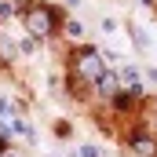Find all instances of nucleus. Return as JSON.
Wrapping results in <instances>:
<instances>
[{
    "label": "nucleus",
    "instance_id": "423d86ee",
    "mask_svg": "<svg viewBox=\"0 0 157 157\" xmlns=\"http://www.w3.org/2000/svg\"><path fill=\"white\" fill-rule=\"evenodd\" d=\"M132 102H135V95H132L128 88H124V91H113V110L124 113V110H132Z\"/></svg>",
    "mask_w": 157,
    "mask_h": 157
},
{
    "label": "nucleus",
    "instance_id": "9d476101",
    "mask_svg": "<svg viewBox=\"0 0 157 157\" xmlns=\"http://www.w3.org/2000/svg\"><path fill=\"white\" fill-rule=\"evenodd\" d=\"M11 4H15V7H18V11H29V7H33V4H37V0H11Z\"/></svg>",
    "mask_w": 157,
    "mask_h": 157
},
{
    "label": "nucleus",
    "instance_id": "7ed1b4c3",
    "mask_svg": "<svg viewBox=\"0 0 157 157\" xmlns=\"http://www.w3.org/2000/svg\"><path fill=\"white\" fill-rule=\"evenodd\" d=\"M128 146L135 150V157H157V139H154V135H146V132H132Z\"/></svg>",
    "mask_w": 157,
    "mask_h": 157
},
{
    "label": "nucleus",
    "instance_id": "f257e3e1",
    "mask_svg": "<svg viewBox=\"0 0 157 157\" xmlns=\"http://www.w3.org/2000/svg\"><path fill=\"white\" fill-rule=\"evenodd\" d=\"M22 26L33 40H48L59 26H62V7L55 4H33L29 11H22Z\"/></svg>",
    "mask_w": 157,
    "mask_h": 157
},
{
    "label": "nucleus",
    "instance_id": "4468645a",
    "mask_svg": "<svg viewBox=\"0 0 157 157\" xmlns=\"http://www.w3.org/2000/svg\"><path fill=\"white\" fill-rule=\"evenodd\" d=\"M70 4H80V0H70Z\"/></svg>",
    "mask_w": 157,
    "mask_h": 157
},
{
    "label": "nucleus",
    "instance_id": "0eeeda50",
    "mask_svg": "<svg viewBox=\"0 0 157 157\" xmlns=\"http://www.w3.org/2000/svg\"><path fill=\"white\" fill-rule=\"evenodd\" d=\"M15 15H18V7L11 0H0V18H15Z\"/></svg>",
    "mask_w": 157,
    "mask_h": 157
},
{
    "label": "nucleus",
    "instance_id": "1a4fd4ad",
    "mask_svg": "<svg viewBox=\"0 0 157 157\" xmlns=\"http://www.w3.org/2000/svg\"><path fill=\"white\" fill-rule=\"evenodd\" d=\"M77 157H99V146H80Z\"/></svg>",
    "mask_w": 157,
    "mask_h": 157
},
{
    "label": "nucleus",
    "instance_id": "9b49d317",
    "mask_svg": "<svg viewBox=\"0 0 157 157\" xmlns=\"http://www.w3.org/2000/svg\"><path fill=\"white\" fill-rule=\"evenodd\" d=\"M7 110H11V102H7V99H0V113H7Z\"/></svg>",
    "mask_w": 157,
    "mask_h": 157
},
{
    "label": "nucleus",
    "instance_id": "39448f33",
    "mask_svg": "<svg viewBox=\"0 0 157 157\" xmlns=\"http://www.w3.org/2000/svg\"><path fill=\"white\" fill-rule=\"evenodd\" d=\"M117 73H113V70H106V73H102V77L95 80V88H99V91H102V95H113V91H117Z\"/></svg>",
    "mask_w": 157,
    "mask_h": 157
},
{
    "label": "nucleus",
    "instance_id": "20e7f679",
    "mask_svg": "<svg viewBox=\"0 0 157 157\" xmlns=\"http://www.w3.org/2000/svg\"><path fill=\"white\" fill-rule=\"evenodd\" d=\"M121 84H124V88H128V91H132L135 99L143 95V80H139V70H135V66H128V70L121 73Z\"/></svg>",
    "mask_w": 157,
    "mask_h": 157
},
{
    "label": "nucleus",
    "instance_id": "f8f14e48",
    "mask_svg": "<svg viewBox=\"0 0 157 157\" xmlns=\"http://www.w3.org/2000/svg\"><path fill=\"white\" fill-rule=\"evenodd\" d=\"M4 150H7V135L0 132V154H4Z\"/></svg>",
    "mask_w": 157,
    "mask_h": 157
},
{
    "label": "nucleus",
    "instance_id": "6e6552de",
    "mask_svg": "<svg viewBox=\"0 0 157 157\" xmlns=\"http://www.w3.org/2000/svg\"><path fill=\"white\" fill-rule=\"evenodd\" d=\"M66 33H70V37H84V26H80V22H66Z\"/></svg>",
    "mask_w": 157,
    "mask_h": 157
},
{
    "label": "nucleus",
    "instance_id": "ddd939ff",
    "mask_svg": "<svg viewBox=\"0 0 157 157\" xmlns=\"http://www.w3.org/2000/svg\"><path fill=\"white\" fill-rule=\"evenodd\" d=\"M146 80H154V84H157V70H146Z\"/></svg>",
    "mask_w": 157,
    "mask_h": 157
},
{
    "label": "nucleus",
    "instance_id": "f03ea898",
    "mask_svg": "<svg viewBox=\"0 0 157 157\" xmlns=\"http://www.w3.org/2000/svg\"><path fill=\"white\" fill-rule=\"evenodd\" d=\"M70 66H73V77L88 80V84H95V80L106 73V62H102V55L95 48H77L73 59H70Z\"/></svg>",
    "mask_w": 157,
    "mask_h": 157
}]
</instances>
